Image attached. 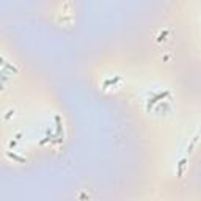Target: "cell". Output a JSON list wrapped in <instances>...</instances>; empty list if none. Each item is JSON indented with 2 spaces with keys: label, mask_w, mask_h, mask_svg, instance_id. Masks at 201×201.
I'll return each mask as SVG.
<instances>
[{
  "label": "cell",
  "mask_w": 201,
  "mask_h": 201,
  "mask_svg": "<svg viewBox=\"0 0 201 201\" xmlns=\"http://www.w3.org/2000/svg\"><path fill=\"white\" fill-rule=\"evenodd\" d=\"M167 96H168V91H163V93L156 94L152 99H149V102H148V110L151 108V105H154V104H156L157 101H160V99H163V98H167Z\"/></svg>",
  "instance_id": "cell-1"
},
{
  "label": "cell",
  "mask_w": 201,
  "mask_h": 201,
  "mask_svg": "<svg viewBox=\"0 0 201 201\" xmlns=\"http://www.w3.org/2000/svg\"><path fill=\"white\" fill-rule=\"evenodd\" d=\"M185 159H181V160H179V163H178V176L181 178L182 176V171H184V167H185Z\"/></svg>",
  "instance_id": "cell-2"
},
{
  "label": "cell",
  "mask_w": 201,
  "mask_h": 201,
  "mask_svg": "<svg viewBox=\"0 0 201 201\" xmlns=\"http://www.w3.org/2000/svg\"><path fill=\"white\" fill-rule=\"evenodd\" d=\"M121 80V77H120V75H116V77L115 79H108V80H105V82H104V87H108V85H115L116 84V82H120Z\"/></svg>",
  "instance_id": "cell-3"
},
{
  "label": "cell",
  "mask_w": 201,
  "mask_h": 201,
  "mask_svg": "<svg viewBox=\"0 0 201 201\" xmlns=\"http://www.w3.org/2000/svg\"><path fill=\"white\" fill-rule=\"evenodd\" d=\"M8 156L13 157V159H16V160H19V162H25V159H24V157H19L17 154H13V152H8Z\"/></svg>",
  "instance_id": "cell-4"
},
{
  "label": "cell",
  "mask_w": 201,
  "mask_h": 201,
  "mask_svg": "<svg viewBox=\"0 0 201 201\" xmlns=\"http://www.w3.org/2000/svg\"><path fill=\"white\" fill-rule=\"evenodd\" d=\"M167 35H168V32H167V30H165V32H162V33H160V36H159L157 39H159V41H162V39H163L165 36H167Z\"/></svg>",
  "instance_id": "cell-5"
}]
</instances>
